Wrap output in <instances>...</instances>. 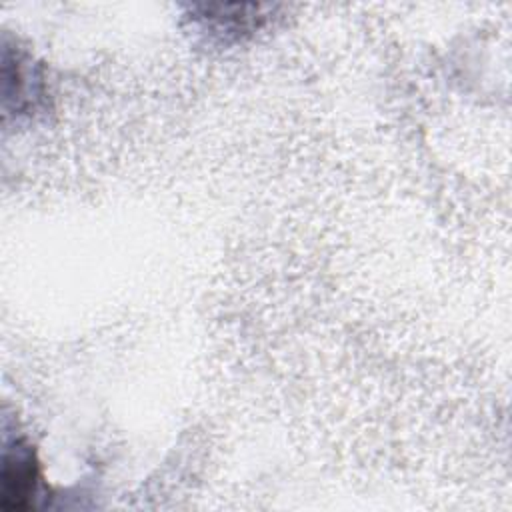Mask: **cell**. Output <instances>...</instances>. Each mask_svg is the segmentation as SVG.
<instances>
[{"label": "cell", "mask_w": 512, "mask_h": 512, "mask_svg": "<svg viewBox=\"0 0 512 512\" xmlns=\"http://www.w3.org/2000/svg\"><path fill=\"white\" fill-rule=\"evenodd\" d=\"M38 464L30 444L16 438L6 442L2 458V506L6 510H24L34 504L38 492Z\"/></svg>", "instance_id": "cell-1"}]
</instances>
